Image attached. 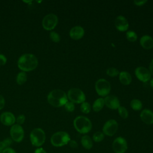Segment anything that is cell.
I'll use <instances>...</instances> for the list:
<instances>
[{"mask_svg":"<svg viewBox=\"0 0 153 153\" xmlns=\"http://www.w3.org/2000/svg\"><path fill=\"white\" fill-rule=\"evenodd\" d=\"M25 121V117L23 114H21V115H19L17 117V118L16 119V121L17 124H19L20 126L24 123Z\"/></svg>","mask_w":153,"mask_h":153,"instance_id":"obj_32","label":"cell"},{"mask_svg":"<svg viewBox=\"0 0 153 153\" xmlns=\"http://www.w3.org/2000/svg\"><path fill=\"white\" fill-rule=\"evenodd\" d=\"M10 133L11 139L16 142H20L24 138V130L19 124L13 125L10 128Z\"/></svg>","mask_w":153,"mask_h":153,"instance_id":"obj_9","label":"cell"},{"mask_svg":"<svg viewBox=\"0 0 153 153\" xmlns=\"http://www.w3.org/2000/svg\"><path fill=\"white\" fill-rule=\"evenodd\" d=\"M71 140L69 134L65 131H60L54 133L50 139L51 143L55 147H61L68 144Z\"/></svg>","mask_w":153,"mask_h":153,"instance_id":"obj_4","label":"cell"},{"mask_svg":"<svg viewBox=\"0 0 153 153\" xmlns=\"http://www.w3.org/2000/svg\"><path fill=\"white\" fill-rule=\"evenodd\" d=\"M105 105V102H104V99L100 97L97 99L93 103L92 108L93 111L95 112H99L100 111L104 106Z\"/></svg>","mask_w":153,"mask_h":153,"instance_id":"obj_21","label":"cell"},{"mask_svg":"<svg viewBox=\"0 0 153 153\" xmlns=\"http://www.w3.org/2000/svg\"><path fill=\"white\" fill-rule=\"evenodd\" d=\"M118 124L117 121L113 119L108 120L103 125L102 130L104 134L108 136H112L118 130Z\"/></svg>","mask_w":153,"mask_h":153,"instance_id":"obj_10","label":"cell"},{"mask_svg":"<svg viewBox=\"0 0 153 153\" xmlns=\"http://www.w3.org/2000/svg\"><path fill=\"white\" fill-rule=\"evenodd\" d=\"M146 2H147L146 0H144V1H133L134 5H137V6H142V5H144Z\"/></svg>","mask_w":153,"mask_h":153,"instance_id":"obj_36","label":"cell"},{"mask_svg":"<svg viewBox=\"0 0 153 153\" xmlns=\"http://www.w3.org/2000/svg\"><path fill=\"white\" fill-rule=\"evenodd\" d=\"M74 126L79 133L85 134L91 130L92 124L88 118L84 116H78L74 120Z\"/></svg>","mask_w":153,"mask_h":153,"instance_id":"obj_3","label":"cell"},{"mask_svg":"<svg viewBox=\"0 0 153 153\" xmlns=\"http://www.w3.org/2000/svg\"><path fill=\"white\" fill-rule=\"evenodd\" d=\"M82 146L86 149H90L93 147V140L88 135H84L81 139Z\"/></svg>","mask_w":153,"mask_h":153,"instance_id":"obj_20","label":"cell"},{"mask_svg":"<svg viewBox=\"0 0 153 153\" xmlns=\"http://www.w3.org/2000/svg\"><path fill=\"white\" fill-rule=\"evenodd\" d=\"M2 153H16V152L14 149H13L10 147H8V148H5L2 151Z\"/></svg>","mask_w":153,"mask_h":153,"instance_id":"obj_34","label":"cell"},{"mask_svg":"<svg viewBox=\"0 0 153 153\" xmlns=\"http://www.w3.org/2000/svg\"><path fill=\"white\" fill-rule=\"evenodd\" d=\"M149 71L151 72V74L153 75V59L152 60L149 65Z\"/></svg>","mask_w":153,"mask_h":153,"instance_id":"obj_39","label":"cell"},{"mask_svg":"<svg viewBox=\"0 0 153 153\" xmlns=\"http://www.w3.org/2000/svg\"><path fill=\"white\" fill-rule=\"evenodd\" d=\"M140 44L144 49H151L153 47V39L149 35H144L140 39Z\"/></svg>","mask_w":153,"mask_h":153,"instance_id":"obj_18","label":"cell"},{"mask_svg":"<svg viewBox=\"0 0 153 153\" xmlns=\"http://www.w3.org/2000/svg\"><path fill=\"white\" fill-rule=\"evenodd\" d=\"M126 38L127 39L130 41V42H134L137 40V34L134 32V31H132V30H130V31H127L126 32Z\"/></svg>","mask_w":153,"mask_h":153,"instance_id":"obj_27","label":"cell"},{"mask_svg":"<svg viewBox=\"0 0 153 153\" xmlns=\"http://www.w3.org/2000/svg\"><path fill=\"white\" fill-rule=\"evenodd\" d=\"M64 106L66 111L68 112H72L75 109L74 103L71 101H68Z\"/></svg>","mask_w":153,"mask_h":153,"instance_id":"obj_31","label":"cell"},{"mask_svg":"<svg viewBox=\"0 0 153 153\" xmlns=\"http://www.w3.org/2000/svg\"><path fill=\"white\" fill-rule=\"evenodd\" d=\"M68 144L72 148H76L78 147L77 142L75 140H70Z\"/></svg>","mask_w":153,"mask_h":153,"instance_id":"obj_35","label":"cell"},{"mask_svg":"<svg viewBox=\"0 0 153 153\" xmlns=\"http://www.w3.org/2000/svg\"><path fill=\"white\" fill-rule=\"evenodd\" d=\"M7 62V58L6 57L3 55L0 54V66L1 65H4Z\"/></svg>","mask_w":153,"mask_h":153,"instance_id":"obj_33","label":"cell"},{"mask_svg":"<svg viewBox=\"0 0 153 153\" xmlns=\"http://www.w3.org/2000/svg\"><path fill=\"white\" fill-rule=\"evenodd\" d=\"M58 23V18L54 14L50 13L46 15L42 19V25L47 30H51L56 26Z\"/></svg>","mask_w":153,"mask_h":153,"instance_id":"obj_8","label":"cell"},{"mask_svg":"<svg viewBox=\"0 0 153 153\" xmlns=\"http://www.w3.org/2000/svg\"><path fill=\"white\" fill-rule=\"evenodd\" d=\"M27 81V75L25 72H19L16 77L17 83L19 85H22Z\"/></svg>","mask_w":153,"mask_h":153,"instance_id":"obj_22","label":"cell"},{"mask_svg":"<svg viewBox=\"0 0 153 153\" xmlns=\"http://www.w3.org/2000/svg\"><path fill=\"white\" fill-rule=\"evenodd\" d=\"M118 70L114 67H110L106 70V74L111 77H115L119 74Z\"/></svg>","mask_w":153,"mask_h":153,"instance_id":"obj_29","label":"cell"},{"mask_svg":"<svg viewBox=\"0 0 153 153\" xmlns=\"http://www.w3.org/2000/svg\"><path fill=\"white\" fill-rule=\"evenodd\" d=\"M105 134L103 132L96 131L93 135V140L96 142H100L104 139Z\"/></svg>","mask_w":153,"mask_h":153,"instance_id":"obj_25","label":"cell"},{"mask_svg":"<svg viewBox=\"0 0 153 153\" xmlns=\"http://www.w3.org/2000/svg\"><path fill=\"white\" fill-rule=\"evenodd\" d=\"M84 35V29L80 26H76L72 27L69 31L70 37L75 40L80 39Z\"/></svg>","mask_w":153,"mask_h":153,"instance_id":"obj_16","label":"cell"},{"mask_svg":"<svg viewBox=\"0 0 153 153\" xmlns=\"http://www.w3.org/2000/svg\"><path fill=\"white\" fill-rule=\"evenodd\" d=\"M30 140L33 146L40 147L45 141V133L41 128H35L30 133Z\"/></svg>","mask_w":153,"mask_h":153,"instance_id":"obj_5","label":"cell"},{"mask_svg":"<svg viewBox=\"0 0 153 153\" xmlns=\"http://www.w3.org/2000/svg\"><path fill=\"white\" fill-rule=\"evenodd\" d=\"M111 89L110 83L105 79H99L95 84V90L98 95L106 97L109 94Z\"/></svg>","mask_w":153,"mask_h":153,"instance_id":"obj_7","label":"cell"},{"mask_svg":"<svg viewBox=\"0 0 153 153\" xmlns=\"http://www.w3.org/2000/svg\"><path fill=\"white\" fill-rule=\"evenodd\" d=\"M50 38L54 42H59L60 40V35L56 32L52 31L50 33Z\"/></svg>","mask_w":153,"mask_h":153,"instance_id":"obj_30","label":"cell"},{"mask_svg":"<svg viewBox=\"0 0 153 153\" xmlns=\"http://www.w3.org/2000/svg\"><path fill=\"white\" fill-rule=\"evenodd\" d=\"M115 26L117 30L121 32L126 31L129 26L126 18L123 16H118L115 20Z\"/></svg>","mask_w":153,"mask_h":153,"instance_id":"obj_15","label":"cell"},{"mask_svg":"<svg viewBox=\"0 0 153 153\" xmlns=\"http://www.w3.org/2000/svg\"><path fill=\"white\" fill-rule=\"evenodd\" d=\"M141 120L146 124L151 125L153 124V112L148 109L142 111L140 114Z\"/></svg>","mask_w":153,"mask_h":153,"instance_id":"obj_17","label":"cell"},{"mask_svg":"<svg viewBox=\"0 0 153 153\" xmlns=\"http://www.w3.org/2000/svg\"><path fill=\"white\" fill-rule=\"evenodd\" d=\"M5 106V99L4 97L0 94V109H2Z\"/></svg>","mask_w":153,"mask_h":153,"instance_id":"obj_37","label":"cell"},{"mask_svg":"<svg viewBox=\"0 0 153 153\" xmlns=\"http://www.w3.org/2000/svg\"><path fill=\"white\" fill-rule=\"evenodd\" d=\"M119 79L122 84L127 85L131 83L132 78L128 72L126 71H122L119 74Z\"/></svg>","mask_w":153,"mask_h":153,"instance_id":"obj_19","label":"cell"},{"mask_svg":"<svg viewBox=\"0 0 153 153\" xmlns=\"http://www.w3.org/2000/svg\"><path fill=\"white\" fill-rule=\"evenodd\" d=\"M16 117L10 112H4L1 114L0 116V121L1 123L5 126H10L14 124L16 122Z\"/></svg>","mask_w":153,"mask_h":153,"instance_id":"obj_14","label":"cell"},{"mask_svg":"<svg viewBox=\"0 0 153 153\" xmlns=\"http://www.w3.org/2000/svg\"><path fill=\"white\" fill-rule=\"evenodd\" d=\"M47 100L51 105L54 107L64 106L68 101L65 92L60 89H55L51 91L47 96Z\"/></svg>","mask_w":153,"mask_h":153,"instance_id":"obj_2","label":"cell"},{"mask_svg":"<svg viewBox=\"0 0 153 153\" xmlns=\"http://www.w3.org/2000/svg\"><path fill=\"white\" fill-rule=\"evenodd\" d=\"M150 84H151V86L153 88V78H152L151 79V81H150Z\"/></svg>","mask_w":153,"mask_h":153,"instance_id":"obj_40","label":"cell"},{"mask_svg":"<svg viewBox=\"0 0 153 153\" xmlns=\"http://www.w3.org/2000/svg\"><path fill=\"white\" fill-rule=\"evenodd\" d=\"M11 143H12V139L10 138H7L3 141L0 142V153H2V151L5 148H8V146H10Z\"/></svg>","mask_w":153,"mask_h":153,"instance_id":"obj_24","label":"cell"},{"mask_svg":"<svg viewBox=\"0 0 153 153\" xmlns=\"http://www.w3.org/2000/svg\"><path fill=\"white\" fill-rule=\"evenodd\" d=\"M105 105L111 109H117L120 106V102L117 97L114 95H108L104 99Z\"/></svg>","mask_w":153,"mask_h":153,"instance_id":"obj_13","label":"cell"},{"mask_svg":"<svg viewBox=\"0 0 153 153\" xmlns=\"http://www.w3.org/2000/svg\"><path fill=\"white\" fill-rule=\"evenodd\" d=\"M68 99L74 103H82L85 102V95L80 89L77 88H72L69 90L67 94Z\"/></svg>","mask_w":153,"mask_h":153,"instance_id":"obj_6","label":"cell"},{"mask_svg":"<svg viewBox=\"0 0 153 153\" xmlns=\"http://www.w3.org/2000/svg\"><path fill=\"white\" fill-rule=\"evenodd\" d=\"M118 114L120 115V116L123 118V119H126L128 117V111L127 110V109L124 107V106H120L118 108Z\"/></svg>","mask_w":153,"mask_h":153,"instance_id":"obj_28","label":"cell"},{"mask_svg":"<svg viewBox=\"0 0 153 153\" xmlns=\"http://www.w3.org/2000/svg\"><path fill=\"white\" fill-rule=\"evenodd\" d=\"M81 111L84 114H88L91 111V106L89 103L84 102L81 103L80 106Z\"/></svg>","mask_w":153,"mask_h":153,"instance_id":"obj_26","label":"cell"},{"mask_svg":"<svg viewBox=\"0 0 153 153\" xmlns=\"http://www.w3.org/2000/svg\"><path fill=\"white\" fill-rule=\"evenodd\" d=\"M34 153H47V152L45 151V150L44 148L39 147L35 150Z\"/></svg>","mask_w":153,"mask_h":153,"instance_id":"obj_38","label":"cell"},{"mask_svg":"<svg viewBox=\"0 0 153 153\" xmlns=\"http://www.w3.org/2000/svg\"><path fill=\"white\" fill-rule=\"evenodd\" d=\"M38 65L36 56L30 53L24 54L20 57L17 62L18 68L23 72H29L35 69Z\"/></svg>","mask_w":153,"mask_h":153,"instance_id":"obj_1","label":"cell"},{"mask_svg":"<svg viewBox=\"0 0 153 153\" xmlns=\"http://www.w3.org/2000/svg\"><path fill=\"white\" fill-rule=\"evenodd\" d=\"M130 106L134 111H139L142 108V103L139 99H133L130 102Z\"/></svg>","mask_w":153,"mask_h":153,"instance_id":"obj_23","label":"cell"},{"mask_svg":"<svg viewBox=\"0 0 153 153\" xmlns=\"http://www.w3.org/2000/svg\"><path fill=\"white\" fill-rule=\"evenodd\" d=\"M112 148L115 153H124L127 149V143L123 137H118L113 141Z\"/></svg>","mask_w":153,"mask_h":153,"instance_id":"obj_11","label":"cell"},{"mask_svg":"<svg viewBox=\"0 0 153 153\" xmlns=\"http://www.w3.org/2000/svg\"><path fill=\"white\" fill-rule=\"evenodd\" d=\"M135 75L139 80L146 82L150 80L151 74L147 68L143 66H139L135 69Z\"/></svg>","mask_w":153,"mask_h":153,"instance_id":"obj_12","label":"cell"}]
</instances>
